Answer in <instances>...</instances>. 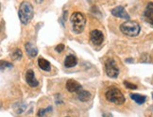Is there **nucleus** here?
<instances>
[{
	"instance_id": "nucleus-6",
	"label": "nucleus",
	"mask_w": 153,
	"mask_h": 117,
	"mask_svg": "<svg viewBox=\"0 0 153 117\" xmlns=\"http://www.w3.org/2000/svg\"><path fill=\"white\" fill-rule=\"evenodd\" d=\"M90 40L95 45H100L104 41V35L99 29H94L90 33Z\"/></svg>"
},
{
	"instance_id": "nucleus-21",
	"label": "nucleus",
	"mask_w": 153,
	"mask_h": 117,
	"mask_svg": "<svg viewBox=\"0 0 153 117\" xmlns=\"http://www.w3.org/2000/svg\"><path fill=\"white\" fill-rule=\"evenodd\" d=\"M102 116L103 117H113V115H111V113H103Z\"/></svg>"
},
{
	"instance_id": "nucleus-3",
	"label": "nucleus",
	"mask_w": 153,
	"mask_h": 117,
	"mask_svg": "<svg viewBox=\"0 0 153 117\" xmlns=\"http://www.w3.org/2000/svg\"><path fill=\"white\" fill-rule=\"evenodd\" d=\"M105 97L109 102L114 103L116 105H122L126 101V98L122 93V92L115 87L109 88L105 93Z\"/></svg>"
},
{
	"instance_id": "nucleus-20",
	"label": "nucleus",
	"mask_w": 153,
	"mask_h": 117,
	"mask_svg": "<svg viewBox=\"0 0 153 117\" xmlns=\"http://www.w3.org/2000/svg\"><path fill=\"white\" fill-rule=\"evenodd\" d=\"M46 110H49V109H48V110H39V113H38V115H39V116L44 115V113L46 112Z\"/></svg>"
},
{
	"instance_id": "nucleus-5",
	"label": "nucleus",
	"mask_w": 153,
	"mask_h": 117,
	"mask_svg": "<svg viewBox=\"0 0 153 117\" xmlns=\"http://www.w3.org/2000/svg\"><path fill=\"white\" fill-rule=\"evenodd\" d=\"M105 72L109 78H115L119 75V68L114 60H108L105 62Z\"/></svg>"
},
{
	"instance_id": "nucleus-14",
	"label": "nucleus",
	"mask_w": 153,
	"mask_h": 117,
	"mask_svg": "<svg viewBox=\"0 0 153 117\" xmlns=\"http://www.w3.org/2000/svg\"><path fill=\"white\" fill-rule=\"evenodd\" d=\"M129 96H131V98L132 99V100H134L135 102H136L137 104H139V105L144 104L146 102V96L139 95V93H131Z\"/></svg>"
},
{
	"instance_id": "nucleus-15",
	"label": "nucleus",
	"mask_w": 153,
	"mask_h": 117,
	"mask_svg": "<svg viewBox=\"0 0 153 117\" xmlns=\"http://www.w3.org/2000/svg\"><path fill=\"white\" fill-rule=\"evenodd\" d=\"M91 93L90 92L88 91H84V90H81L79 93H78V97L80 101L82 102H85V101H88L89 99L91 98Z\"/></svg>"
},
{
	"instance_id": "nucleus-10",
	"label": "nucleus",
	"mask_w": 153,
	"mask_h": 117,
	"mask_svg": "<svg viewBox=\"0 0 153 117\" xmlns=\"http://www.w3.org/2000/svg\"><path fill=\"white\" fill-rule=\"evenodd\" d=\"M144 18L149 24L153 26V3L152 2H149L146 5V10L144 13Z\"/></svg>"
},
{
	"instance_id": "nucleus-11",
	"label": "nucleus",
	"mask_w": 153,
	"mask_h": 117,
	"mask_svg": "<svg viewBox=\"0 0 153 117\" xmlns=\"http://www.w3.org/2000/svg\"><path fill=\"white\" fill-rule=\"evenodd\" d=\"M25 48H26L27 54L28 57L34 58V57L37 56V54H38V49H37L36 46H35L34 44H32L31 43H27L25 44Z\"/></svg>"
},
{
	"instance_id": "nucleus-4",
	"label": "nucleus",
	"mask_w": 153,
	"mask_h": 117,
	"mask_svg": "<svg viewBox=\"0 0 153 117\" xmlns=\"http://www.w3.org/2000/svg\"><path fill=\"white\" fill-rule=\"evenodd\" d=\"M120 30L123 34L129 37H135L140 33L141 27L136 21H126L120 26Z\"/></svg>"
},
{
	"instance_id": "nucleus-12",
	"label": "nucleus",
	"mask_w": 153,
	"mask_h": 117,
	"mask_svg": "<svg viewBox=\"0 0 153 117\" xmlns=\"http://www.w3.org/2000/svg\"><path fill=\"white\" fill-rule=\"evenodd\" d=\"M78 64V59L76 58L74 55H68L65 60H64V66L70 68V67H74Z\"/></svg>"
},
{
	"instance_id": "nucleus-9",
	"label": "nucleus",
	"mask_w": 153,
	"mask_h": 117,
	"mask_svg": "<svg viewBox=\"0 0 153 117\" xmlns=\"http://www.w3.org/2000/svg\"><path fill=\"white\" fill-rule=\"evenodd\" d=\"M26 81L28 86L33 87V88L37 87L39 85L38 80L35 78V75H34L33 70H31V69H28L26 73Z\"/></svg>"
},
{
	"instance_id": "nucleus-8",
	"label": "nucleus",
	"mask_w": 153,
	"mask_h": 117,
	"mask_svg": "<svg viewBox=\"0 0 153 117\" xmlns=\"http://www.w3.org/2000/svg\"><path fill=\"white\" fill-rule=\"evenodd\" d=\"M111 14L115 17H118V18L122 19H129V14L126 11L125 8L122 7V6H118V7H115L114 9L111 10Z\"/></svg>"
},
{
	"instance_id": "nucleus-18",
	"label": "nucleus",
	"mask_w": 153,
	"mask_h": 117,
	"mask_svg": "<svg viewBox=\"0 0 153 117\" xmlns=\"http://www.w3.org/2000/svg\"><path fill=\"white\" fill-rule=\"evenodd\" d=\"M13 63H10L8 61H1V70H4L7 67H13Z\"/></svg>"
},
{
	"instance_id": "nucleus-13",
	"label": "nucleus",
	"mask_w": 153,
	"mask_h": 117,
	"mask_svg": "<svg viewBox=\"0 0 153 117\" xmlns=\"http://www.w3.org/2000/svg\"><path fill=\"white\" fill-rule=\"evenodd\" d=\"M38 65H39V67L41 69L44 70V71H50V69H51L50 62L48 60L44 59V58H39L38 59Z\"/></svg>"
},
{
	"instance_id": "nucleus-1",
	"label": "nucleus",
	"mask_w": 153,
	"mask_h": 117,
	"mask_svg": "<svg viewBox=\"0 0 153 117\" xmlns=\"http://www.w3.org/2000/svg\"><path fill=\"white\" fill-rule=\"evenodd\" d=\"M33 15H34V9L31 3H29L27 1L22 2L18 10V16L22 24L27 25L32 20Z\"/></svg>"
},
{
	"instance_id": "nucleus-19",
	"label": "nucleus",
	"mask_w": 153,
	"mask_h": 117,
	"mask_svg": "<svg viewBox=\"0 0 153 117\" xmlns=\"http://www.w3.org/2000/svg\"><path fill=\"white\" fill-rule=\"evenodd\" d=\"M63 49H64V44H58V45L56 46V47H55V50H56L57 52H59V53H61V52H62Z\"/></svg>"
},
{
	"instance_id": "nucleus-17",
	"label": "nucleus",
	"mask_w": 153,
	"mask_h": 117,
	"mask_svg": "<svg viewBox=\"0 0 153 117\" xmlns=\"http://www.w3.org/2000/svg\"><path fill=\"white\" fill-rule=\"evenodd\" d=\"M124 85H125V87L126 88H128V89H131V90H136L137 89V86L135 85V84H133V83H131V82H128V81H124Z\"/></svg>"
},
{
	"instance_id": "nucleus-16",
	"label": "nucleus",
	"mask_w": 153,
	"mask_h": 117,
	"mask_svg": "<svg viewBox=\"0 0 153 117\" xmlns=\"http://www.w3.org/2000/svg\"><path fill=\"white\" fill-rule=\"evenodd\" d=\"M11 58L13 60H19V59L22 58V51L20 49H16L13 53V55H11Z\"/></svg>"
},
{
	"instance_id": "nucleus-22",
	"label": "nucleus",
	"mask_w": 153,
	"mask_h": 117,
	"mask_svg": "<svg viewBox=\"0 0 153 117\" xmlns=\"http://www.w3.org/2000/svg\"><path fill=\"white\" fill-rule=\"evenodd\" d=\"M152 98H153V95H152Z\"/></svg>"
},
{
	"instance_id": "nucleus-2",
	"label": "nucleus",
	"mask_w": 153,
	"mask_h": 117,
	"mask_svg": "<svg viewBox=\"0 0 153 117\" xmlns=\"http://www.w3.org/2000/svg\"><path fill=\"white\" fill-rule=\"evenodd\" d=\"M70 21H71L72 29L74 33L79 34L84 30V27L86 25V18L83 13H79V11H76L70 17Z\"/></svg>"
},
{
	"instance_id": "nucleus-7",
	"label": "nucleus",
	"mask_w": 153,
	"mask_h": 117,
	"mask_svg": "<svg viewBox=\"0 0 153 117\" xmlns=\"http://www.w3.org/2000/svg\"><path fill=\"white\" fill-rule=\"evenodd\" d=\"M66 89L70 93H79L82 90V86L75 79H68L66 81Z\"/></svg>"
}]
</instances>
